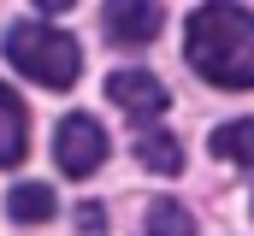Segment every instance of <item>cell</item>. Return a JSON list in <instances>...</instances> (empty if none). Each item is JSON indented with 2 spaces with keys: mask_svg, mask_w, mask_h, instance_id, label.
<instances>
[{
  "mask_svg": "<svg viewBox=\"0 0 254 236\" xmlns=\"http://www.w3.org/2000/svg\"><path fill=\"white\" fill-rule=\"evenodd\" d=\"M190 65L219 89H254V12L243 6H201L184 36Z\"/></svg>",
  "mask_w": 254,
  "mask_h": 236,
  "instance_id": "obj_1",
  "label": "cell"
},
{
  "mask_svg": "<svg viewBox=\"0 0 254 236\" xmlns=\"http://www.w3.org/2000/svg\"><path fill=\"white\" fill-rule=\"evenodd\" d=\"M6 59L24 77H36L42 89H71L83 77V48L54 24H12L6 30Z\"/></svg>",
  "mask_w": 254,
  "mask_h": 236,
  "instance_id": "obj_2",
  "label": "cell"
},
{
  "mask_svg": "<svg viewBox=\"0 0 254 236\" xmlns=\"http://www.w3.org/2000/svg\"><path fill=\"white\" fill-rule=\"evenodd\" d=\"M54 160H60L65 177H89L101 160H107V130H101L89 113L60 118V130H54Z\"/></svg>",
  "mask_w": 254,
  "mask_h": 236,
  "instance_id": "obj_3",
  "label": "cell"
},
{
  "mask_svg": "<svg viewBox=\"0 0 254 236\" xmlns=\"http://www.w3.org/2000/svg\"><path fill=\"white\" fill-rule=\"evenodd\" d=\"M107 95L125 107L130 118H154V113H166V83L154 77V71H142V65H125V71H113L107 77Z\"/></svg>",
  "mask_w": 254,
  "mask_h": 236,
  "instance_id": "obj_4",
  "label": "cell"
},
{
  "mask_svg": "<svg viewBox=\"0 0 254 236\" xmlns=\"http://www.w3.org/2000/svg\"><path fill=\"white\" fill-rule=\"evenodd\" d=\"M24 154H30V113H24V101L0 83V172L18 166Z\"/></svg>",
  "mask_w": 254,
  "mask_h": 236,
  "instance_id": "obj_5",
  "label": "cell"
},
{
  "mask_svg": "<svg viewBox=\"0 0 254 236\" xmlns=\"http://www.w3.org/2000/svg\"><path fill=\"white\" fill-rule=\"evenodd\" d=\"M160 24H166L160 6H107V36H113V42H130V48L154 42Z\"/></svg>",
  "mask_w": 254,
  "mask_h": 236,
  "instance_id": "obj_6",
  "label": "cell"
},
{
  "mask_svg": "<svg viewBox=\"0 0 254 236\" xmlns=\"http://www.w3.org/2000/svg\"><path fill=\"white\" fill-rule=\"evenodd\" d=\"M136 160H142L148 172H160V177L184 172V148H178V136H166V130H142V136H136Z\"/></svg>",
  "mask_w": 254,
  "mask_h": 236,
  "instance_id": "obj_7",
  "label": "cell"
},
{
  "mask_svg": "<svg viewBox=\"0 0 254 236\" xmlns=\"http://www.w3.org/2000/svg\"><path fill=\"white\" fill-rule=\"evenodd\" d=\"M207 148H213L219 160H231V166H254V118H231V124H219V130L207 136Z\"/></svg>",
  "mask_w": 254,
  "mask_h": 236,
  "instance_id": "obj_8",
  "label": "cell"
},
{
  "mask_svg": "<svg viewBox=\"0 0 254 236\" xmlns=\"http://www.w3.org/2000/svg\"><path fill=\"white\" fill-rule=\"evenodd\" d=\"M6 207H12L24 225H42V219H54V189H48V183H18V189L6 195Z\"/></svg>",
  "mask_w": 254,
  "mask_h": 236,
  "instance_id": "obj_9",
  "label": "cell"
},
{
  "mask_svg": "<svg viewBox=\"0 0 254 236\" xmlns=\"http://www.w3.org/2000/svg\"><path fill=\"white\" fill-rule=\"evenodd\" d=\"M142 236H195L190 207H178V201H154V207H148V225H142Z\"/></svg>",
  "mask_w": 254,
  "mask_h": 236,
  "instance_id": "obj_10",
  "label": "cell"
},
{
  "mask_svg": "<svg viewBox=\"0 0 254 236\" xmlns=\"http://www.w3.org/2000/svg\"><path fill=\"white\" fill-rule=\"evenodd\" d=\"M77 236H107V207L101 201H83L77 207Z\"/></svg>",
  "mask_w": 254,
  "mask_h": 236,
  "instance_id": "obj_11",
  "label": "cell"
}]
</instances>
